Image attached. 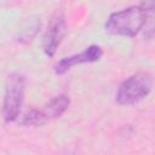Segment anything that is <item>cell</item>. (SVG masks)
<instances>
[{"label":"cell","mask_w":155,"mask_h":155,"mask_svg":"<svg viewBox=\"0 0 155 155\" xmlns=\"http://www.w3.org/2000/svg\"><path fill=\"white\" fill-rule=\"evenodd\" d=\"M153 7L154 2L147 1L113 12L104 23V30L111 35L133 38L153 18Z\"/></svg>","instance_id":"6da1fadb"},{"label":"cell","mask_w":155,"mask_h":155,"mask_svg":"<svg viewBox=\"0 0 155 155\" xmlns=\"http://www.w3.org/2000/svg\"><path fill=\"white\" fill-rule=\"evenodd\" d=\"M24 75L19 73L10 74L5 84V96L2 102V116L6 122H13L18 119L24 101Z\"/></svg>","instance_id":"7a4b0ae2"},{"label":"cell","mask_w":155,"mask_h":155,"mask_svg":"<svg viewBox=\"0 0 155 155\" xmlns=\"http://www.w3.org/2000/svg\"><path fill=\"white\" fill-rule=\"evenodd\" d=\"M153 80L147 73H136L125 79L116 92L115 99L120 105H131L144 99L151 91Z\"/></svg>","instance_id":"3957f363"},{"label":"cell","mask_w":155,"mask_h":155,"mask_svg":"<svg viewBox=\"0 0 155 155\" xmlns=\"http://www.w3.org/2000/svg\"><path fill=\"white\" fill-rule=\"evenodd\" d=\"M70 98L67 94H59L52 98L42 108L31 109L27 111L21 119L19 125L22 126H40L53 119L59 117L69 108Z\"/></svg>","instance_id":"277c9868"},{"label":"cell","mask_w":155,"mask_h":155,"mask_svg":"<svg viewBox=\"0 0 155 155\" xmlns=\"http://www.w3.org/2000/svg\"><path fill=\"white\" fill-rule=\"evenodd\" d=\"M67 31V22H65V16L63 11H56L47 25V29L44 34L42 38V48L46 56L52 57L59 45L63 41V38Z\"/></svg>","instance_id":"5b68a950"},{"label":"cell","mask_w":155,"mask_h":155,"mask_svg":"<svg viewBox=\"0 0 155 155\" xmlns=\"http://www.w3.org/2000/svg\"><path fill=\"white\" fill-rule=\"evenodd\" d=\"M102 56H103V50L99 45H90L80 53H75L58 61L54 64V73L58 75H62L67 73L69 69H71V67H75L82 63L97 62L102 58Z\"/></svg>","instance_id":"8992f818"}]
</instances>
